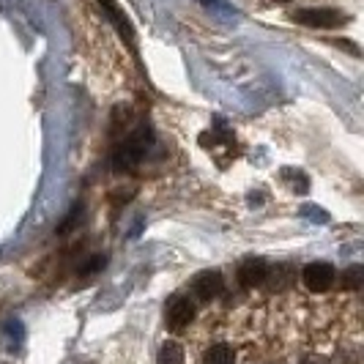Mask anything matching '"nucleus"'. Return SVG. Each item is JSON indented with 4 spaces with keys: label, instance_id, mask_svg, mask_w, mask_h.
<instances>
[{
    "label": "nucleus",
    "instance_id": "1a4fd4ad",
    "mask_svg": "<svg viewBox=\"0 0 364 364\" xmlns=\"http://www.w3.org/2000/svg\"><path fill=\"white\" fill-rule=\"evenodd\" d=\"M159 364H183V348L176 340H167L159 348Z\"/></svg>",
    "mask_w": 364,
    "mask_h": 364
},
{
    "label": "nucleus",
    "instance_id": "9b49d317",
    "mask_svg": "<svg viewBox=\"0 0 364 364\" xmlns=\"http://www.w3.org/2000/svg\"><path fill=\"white\" fill-rule=\"evenodd\" d=\"M102 266H105V255H93L91 263H85V266L80 269V274H93V272H99Z\"/></svg>",
    "mask_w": 364,
    "mask_h": 364
},
{
    "label": "nucleus",
    "instance_id": "f257e3e1",
    "mask_svg": "<svg viewBox=\"0 0 364 364\" xmlns=\"http://www.w3.org/2000/svg\"><path fill=\"white\" fill-rule=\"evenodd\" d=\"M148 143H151V132L143 127L137 134H132L124 146H118L115 156H112L115 173H129V170H134L137 164L143 162V154H146Z\"/></svg>",
    "mask_w": 364,
    "mask_h": 364
},
{
    "label": "nucleus",
    "instance_id": "0eeeda50",
    "mask_svg": "<svg viewBox=\"0 0 364 364\" xmlns=\"http://www.w3.org/2000/svg\"><path fill=\"white\" fill-rule=\"evenodd\" d=\"M99 6L107 11V17L112 19V25L118 28V33H121V36H127L129 44H134V31H132V25H129L127 14H124L112 0H99Z\"/></svg>",
    "mask_w": 364,
    "mask_h": 364
},
{
    "label": "nucleus",
    "instance_id": "9d476101",
    "mask_svg": "<svg viewBox=\"0 0 364 364\" xmlns=\"http://www.w3.org/2000/svg\"><path fill=\"white\" fill-rule=\"evenodd\" d=\"M364 282V269L362 266H350L346 274H343V288L346 291H359Z\"/></svg>",
    "mask_w": 364,
    "mask_h": 364
},
{
    "label": "nucleus",
    "instance_id": "423d86ee",
    "mask_svg": "<svg viewBox=\"0 0 364 364\" xmlns=\"http://www.w3.org/2000/svg\"><path fill=\"white\" fill-rule=\"evenodd\" d=\"M192 291H195V296H198L200 301H214V299L222 296V291H225V277L219 272H214V269L200 272L192 279Z\"/></svg>",
    "mask_w": 364,
    "mask_h": 364
},
{
    "label": "nucleus",
    "instance_id": "7ed1b4c3",
    "mask_svg": "<svg viewBox=\"0 0 364 364\" xmlns=\"http://www.w3.org/2000/svg\"><path fill=\"white\" fill-rule=\"evenodd\" d=\"M334 279H337L334 266L331 263H321V260L318 263H307L304 272H301V282L312 293H326L334 285Z\"/></svg>",
    "mask_w": 364,
    "mask_h": 364
},
{
    "label": "nucleus",
    "instance_id": "f03ea898",
    "mask_svg": "<svg viewBox=\"0 0 364 364\" xmlns=\"http://www.w3.org/2000/svg\"><path fill=\"white\" fill-rule=\"evenodd\" d=\"M164 321H167L170 331H183L195 321V301L189 296H173L167 304V312H164Z\"/></svg>",
    "mask_w": 364,
    "mask_h": 364
},
{
    "label": "nucleus",
    "instance_id": "6e6552de",
    "mask_svg": "<svg viewBox=\"0 0 364 364\" xmlns=\"http://www.w3.org/2000/svg\"><path fill=\"white\" fill-rule=\"evenodd\" d=\"M236 362V350L228 346V343H217L205 350L203 364H233Z\"/></svg>",
    "mask_w": 364,
    "mask_h": 364
},
{
    "label": "nucleus",
    "instance_id": "20e7f679",
    "mask_svg": "<svg viewBox=\"0 0 364 364\" xmlns=\"http://www.w3.org/2000/svg\"><path fill=\"white\" fill-rule=\"evenodd\" d=\"M293 19L307 28H337L346 22V14L337 9H299Z\"/></svg>",
    "mask_w": 364,
    "mask_h": 364
},
{
    "label": "nucleus",
    "instance_id": "39448f33",
    "mask_svg": "<svg viewBox=\"0 0 364 364\" xmlns=\"http://www.w3.org/2000/svg\"><path fill=\"white\" fill-rule=\"evenodd\" d=\"M269 274H272V266H269L266 260L250 257V260H244L241 269H238V282H241V288L252 291V288H260V285L269 279Z\"/></svg>",
    "mask_w": 364,
    "mask_h": 364
},
{
    "label": "nucleus",
    "instance_id": "f8f14e48",
    "mask_svg": "<svg viewBox=\"0 0 364 364\" xmlns=\"http://www.w3.org/2000/svg\"><path fill=\"white\" fill-rule=\"evenodd\" d=\"M274 3H291V0H274Z\"/></svg>",
    "mask_w": 364,
    "mask_h": 364
}]
</instances>
